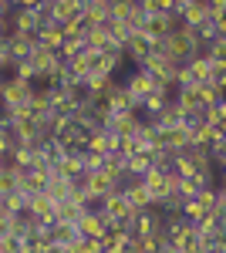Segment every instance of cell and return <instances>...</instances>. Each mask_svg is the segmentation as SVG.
Instances as JSON below:
<instances>
[{"label": "cell", "mask_w": 226, "mask_h": 253, "mask_svg": "<svg viewBox=\"0 0 226 253\" xmlns=\"http://www.w3.org/2000/svg\"><path fill=\"white\" fill-rule=\"evenodd\" d=\"M81 162H85V172H98V169L105 166V156H101V152H88V149H81Z\"/></svg>", "instance_id": "18"}, {"label": "cell", "mask_w": 226, "mask_h": 253, "mask_svg": "<svg viewBox=\"0 0 226 253\" xmlns=\"http://www.w3.org/2000/svg\"><path fill=\"white\" fill-rule=\"evenodd\" d=\"M176 14H149L145 17V27H142V34L152 41H162V38H169L172 34V27H176Z\"/></svg>", "instance_id": "6"}, {"label": "cell", "mask_w": 226, "mask_h": 253, "mask_svg": "<svg viewBox=\"0 0 226 253\" xmlns=\"http://www.w3.org/2000/svg\"><path fill=\"white\" fill-rule=\"evenodd\" d=\"M24 203H27V196L20 193H10L0 199V213H24Z\"/></svg>", "instance_id": "17"}, {"label": "cell", "mask_w": 226, "mask_h": 253, "mask_svg": "<svg viewBox=\"0 0 226 253\" xmlns=\"http://www.w3.org/2000/svg\"><path fill=\"white\" fill-rule=\"evenodd\" d=\"M122 51H125V61H132L135 68H138V64L152 54V38H145V34L138 31V34H132V38L125 41V47H122Z\"/></svg>", "instance_id": "7"}, {"label": "cell", "mask_w": 226, "mask_h": 253, "mask_svg": "<svg viewBox=\"0 0 226 253\" xmlns=\"http://www.w3.org/2000/svg\"><path fill=\"white\" fill-rule=\"evenodd\" d=\"M138 122H142V112H112V115L105 118L101 128L115 138H129V135H135Z\"/></svg>", "instance_id": "1"}, {"label": "cell", "mask_w": 226, "mask_h": 253, "mask_svg": "<svg viewBox=\"0 0 226 253\" xmlns=\"http://www.w3.org/2000/svg\"><path fill=\"white\" fill-rule=\"evenodd\" d=\"M112 226H118V223H112L105 213H88V210L78 216V223H75L78 236H88V240H101V233L112 230Z\"/></svg>", "instance_id": "2"}, {"label": "cell", "mask_w": 226, "mask_h": 253, "mask_svg": "<svg viewBox=\"0 0 226 253\" xmlns=\"http://www.w3.org/2000/svg\"><path fill=\"white\" fill-rule=\"evenodd\" d=\"M54 210H57V203L44 193L27 196V203H24V213H31L38 223H54Z\"/></svg>", "instance_id": "4"}, {"label": "cell", "mask_w": 226, "mask_h": 253, "mask_svg": "<svg viewBox=\"0 0 226 253\" xmlns=\"http://www.w3.org/2000/svg\"><path fill=\"white\" fill-rule=\"evenodd\" d=\"M81 213H85V206H81L78 199H61L57 210H54V219H57V223H71V226H75Z\"/></svg>", "instance_id": "11"}, {"label": "cell", "mask_w": 226, "mask_h": 253, "mask_svg": "<svg viewBox=\"0 0 226 253\" xmlns=\"http://www.w3.org/2000/svg\"><path fill=\"white\" fill-rule=\"evenodd\" d=\"M115 145H118V138L108 135L105 128H98V132H88V138H85V149H88V152H101V156L115 152Z\"/></svg>", "instance_id": "8"}, {"label": "cell", "mask_w": 226, "mask_h": 253, "mask_svg": "<svg viewBox=\"0 0 226 253\" xmlns=\"http://www.w3.org/2000/svg\"><path fill=\"white\" fill-rule=\"evenodd\" d=\"M122 196H125V203L132 206V213H138V210H149V206H152V196H149V189L142 186V179H138V182H132L129 189H122Z\"/></svg>", "instance_id": "9"}, {"label": "cell", "mask_w": 226, "mask_h": 253, "mask_svg": "<svg viewBox=\"0 0 226 253\" xmlns=\"http://www.w3.org/2000/svg\"><path fill=\"white\" fill-rule=\"evenodd\" d=\"M152 169V162H149V152H135V156H125V166H122V172H129L135 175V179H142V175Z\"/></svg>", "instance_id": "13"}, {"label": "cell", "mask_w": 226, "mask_h": 253, "mask_svg": "<svg viewBox=\"0 0 226 253\" xmlns=\"http://www.w3.org/2000/svg\"><path fill=\"white\" fill-rule=\"evenodd\" d=\"M17 253H44V250H41L38 243H20V250H17Z\"/></svg>", "instance_id": "21"}, {"label": "cell", "mask_w": 226, "mask_h": 253, "mask_svg": "<svg viewBox=\"0 0 226 253\" xmlns=\"http://www.w3.org/2000/svg\"><path fill=\"white\" fill-rule=\"evenodd\" d=\"M38 3H44V0H14V7H24V10H34Z\"/></svg>", "instance_id": "20"}, {"label": "cell", "mask_w": 226, "mask_h": 253, "mask_svg": "<svg viewBox=\"0 0 226 253\" xmlns=\"http://www.w3.org/2000/svg\"><path fill=\"white\" fill-rule=\"evenodd\" d=\"M0 253H3V250H0Z\"/></svg>", "instance_id": "23"}, {"label": "cell", "mask_w": 226, "mask_h": 253, "mask_svg": "<svg viewBox=\"0 0 226 253\" xmlns=\"http://www.w3.org/2000/svg\"><path fill=\"white\" fill-rule=\"evenodd\" d=\"M101 213L108 216L112 223H125V219L132 216V206L125 203L122 189H112V193H105V196H101Z\"/></svg>", "instance_id": "3"}, {"label": "cell", "mask_w": 226, "mask_h": 253, "mask_svg": "<svg viewBox=\"0 0 226 253\" xmlns=\"http://www.w3.org/2000/svg\"><path fill=\"white\" fill-rule=\"evenodd\" d=\"M34 38H38V44H41V47H47V51H57V47L64 44V34H61L57 24H44Z\"/></svg>", "instance_id": "12"}, {"label": "cell", "mask_w": 226, "mask_h": 253, "mask_svg": "<svg viewBox=\"0 0 226 253\" xmlns=\"http://www.w3.org/2000/svg\"><path fill=\"white\" fill-rule=\"evenodd\" d=\"M10 193H17V172H14V166H3L0 169V199Z\"/></svg>", "instance_id": "16"}, {"label": "cell", "mask_w": 226, "mask_h": 253, "mask_svg": "<svg viewBox=\"0 0 226 253\" xmlns=\"http://www.w3.org/2000/svg\"><path fill=\"white\" fill-rule=\"evenodd\" d=\"M81 51H85V38H64V44L57 47V58L71 61L75 54H81Z\"/></svg>", "instance_id": "15"}, {"label": "cell", "mask_w": 226, "mask_h": 253, "mask_svg": "<svg viewBox=\"0 0 226 253\" xmlns=\"http://www.w3.org/2000/svg\"><path fill=\"white\" fill-rule=\"evenodd\" d=\"M196 91H199V101H203V108H206V105H216V101H223L226 84H216V81H199V84H196Z\"/></svg>", "instance_id": "14"}, {"label": "cell", "mask_w": 226, "mask_h": 253, "mask_svg": "<svg viewBox=\"0 0 226 253\" xmlns=\"http://www.w3.org/2000/svg\"><path fill=\"white\" fill-rule=\"evenodd\" d=\"M85 31H88V27H85V20H81V17L61 27V34H64V38H85Z\"/></svg>", "instance_id": "19"}, {"label": "cell", "mask_w": 226, "mask_h": 253, "mask_svg": "<svg viewBox=\"0 0 226 253\" xmlns=\"http://www.w3.org/2000/svg\"><path fill=\"white\" fill-rule=\"evenodd\" d=\"M54 172H57V175H68V179H78V175H85V162H81V152H64V156L57 159Z\"/></svg>", "instance_id": "10"}, {"label": "cell", "mask_w": 226, "mask_h": 253, "mask_svg": "<svg viewBox=\"0 0 226 253\" xmlns=\"http://www.w3.org/2000/svg\"><path fill=\"white\" fill-rule=\"evenodd\" d=\"M159 253H182V250H176L172 243H162V247H159Z\"/></svg>", "instance_id": "22"}, {"label": "cell", "mask_w": 226, "mask_h": 253, "mask_svg": "<svg viewBox=\"0 0 226 253\" xmlns=\"http://www.w3.org/2000/svg\"><path fill=\"white\" fill-rule=\"evenodd\" d=\"M34 44H38V38H34V34H20V31H10V38L3 41V47H7V58H10V61L31 58Z\"/></svg>", "instance_id": "5"}]
</instances>
